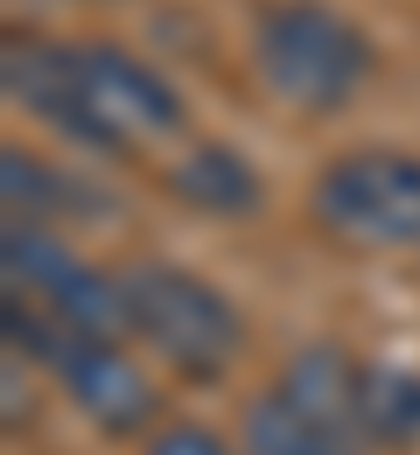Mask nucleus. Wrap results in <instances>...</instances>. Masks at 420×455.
I'll list each match as a JSON object with an SVG mask.
<instances>
[{"label":"nucleus","instance_id":"1","mask_svg":"<svg viewBox=\"0 0 420 455\" xmlns=\"http://www.w3.org/2000/svg\"><path fill=\"white\" fill-rule=\"evenodd\" d=\"M7 92L91 148H133L182 126V99L155 63L126 50H63V43H7Z\"/></svg>","mask_w":420,"mask_h":455},{"label":"nucleus","instance_id":"2","mask_svg":"<svg viewBox=\"0 0 420 455\" xmlns=\"http://www.w3.org/2000/svg\"><path fill=\"white\" fill-rule=\"evenodd\" d=\"M113 287H120V323L155 357H169L189 379L232 371V357H239V343H245V323L203 274H182V267L147 259V267H126Z\"/></svg>","mask_w":420,"mask_h":455},{"label":"nucleus","instance_id":"3","mask_svg":"<svg viewBox=\"0 0 420 455\" xmlns=\"http://www.w3.org/2000/svg\"><path fill=\"white\" fill-rule=\"evenodd\" d=\"M252 63L295 113H337L371 77V43L322 0H281L252 28Z\"/></svg>","mask_w":420,"mask_h":455},{"label":"nucleus","instance_id":"4","mask_svg":"<svg viewBox=\"0 0 420 455\" xmlns=\"http://www.w3.org/2000/svg\"><path fill=\"white\" fill-rule=\"evenodd\" d=\"M315 218L344 245H371V252L420 245V155L400 148L337 155L315 175Z\"/></svg>","mask_w":420,"mask_h":455},{"label":"nucleus","instance_id":"5","mask_svg":"<svg viewBox=\"0 0 420 455\" xmlns=\"http://www.w3.org/2000/svg\"><path fill=\"white\" fill-rule=\"evenodd\" d=\"M0 259H7V294L28 301L36 315H50L63 337H106L120 323V287H106L91 267H77L43 225H7L0 238Z\"/></svg>","mask_w":420,"mask_h":455},{"label":"nucleus","instance_id":"6","mask_svg":"<svg viewBox=\"0 0 420 455\" xmlns=\"http://www.w3.org/2000/svg\"><path fill=\"white\" fill-rule=\"evenodd\" d=\"M57 379L77 399V413H91L106 435H126V427H140L155 413V386L140 379V364L113 337H63Z\"/></svg>","mask_w":420,"mask_h":455},{"label":"nucleus","instance_id":"7","mask_svg":"<svg viewBox=\"0 0 420 455\" xmlns=\"http://www.w3.org/2000/svg\"><path fill=\"white\" fill-rule=\"evenodd\" d=\"M273 393L288 399L295 413H308L315 427H329V435L358 442V393H364V364H358V357H344L337 343H308V350H295Z\"/></svg>","mask_w":420,"mask_h":455},{"label":"nucleus","instance_id":"8","mask_svg":"<svg viewBox=\"0 0 420 455\" xmlns=\"http://www.w3.org/2000/svg\"><path fill=\"white\" fill-rule=\"evenodd\" d=\"M169 182H176L182 204L218 211V218H239V211H252V204H259V169L245 162L239 148H218V140H203L196 155H182Z\"/></svg>","mask_w":420,"mask_h":455},{"label":"nucleus","instance_id":"9","mask_svg":"<svg viewBox=\"0 0 420 455\" xmlns=\"http://www.w3.org/2000/svg\"><path fill=\"white\" fill-rule=\"evenodd\" d=\"M358 435H364V442H378V449H407V442H420V379H414V371L364 364Z\"/></svg>","mask_w":420,"mask_h":455},{"label":"nucleus","instance_id":"10","mask_svg":"<svg viewBox=\"0 0 420 455\" xmlns=\"http://www.w3.org/2000/svg\"><path fill=\"white\" fill-rule=\"evenodd\" d=\"M245 449L252 455H351V442L329 435V427H315L308 413H295L281 393H266L245 413Z\"/></svg>","mask_w":420,"mask_h":455},{"label":"nucleus","instance_id":"11","mask_svg":"<svg viewBox=\"0 0 420 455\" xmlns=\"http://www.w3.org/2000/svg\"><path fill=\"white\" fill-rule=\"evenodd\" d=\"M0 169H7V175H0V189H7V204H14V211H28V225H43V211H77V204H84L77 189H63V182H57V169H43V162H28L21 148H14V155H7Z\"/></svg>","mask_w":420,"mask_h":455},{"label":"nucleus","instance_id":"12","mask_svg":"<svg viewBox=\"0 0 420 455\" xmlns=\"http://www.w3.org/2000/svg\"><path fill=\"white\" fill-rule=\"evenodd\" d=\"M147 455H232L218 435H203V427H169V435H155Z\"/></svg>","mask_w":420,"mask_h":455}]
</instances>
